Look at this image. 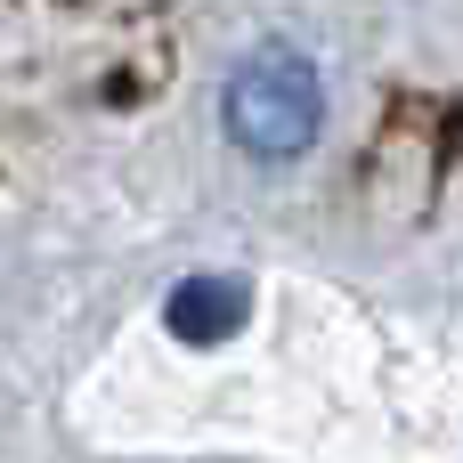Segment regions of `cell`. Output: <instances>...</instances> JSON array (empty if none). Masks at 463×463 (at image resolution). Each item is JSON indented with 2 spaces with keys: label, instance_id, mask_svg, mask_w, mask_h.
<instances>
[{
  "label": "cell",
  "instance_id": "6da1fadb",
  "mask_svg": "<svg viewBox=\"0 0 463 463\" xmlns=\"http://www.w3.org/2000/svg\"><path fill=\"white\" fill-rule=\"evenodd\" d=\"M220 114H228V138H236L244 155L293 163V155H309L317 130H326V81H317V65H309L293 41H252V49L236 57V73H228Z\"/></svg>",
  "mask_w": 463,
  "mask_h": 463
},
{
  "label": "cell",
  "instance_id": "7a4b0ae2",
  "mask_svg": "<svg viewBox=\"0 0 463 463\" xmlns=\"http://www.w3.org/2000/svg\"><path fill=\"white\" fill-rule=\"evenodd\" d=\"M244 309H252V293H244L236 277H187V285L171 293V334L195 342V350H212V342H228V334L244 326Z\"/></svg>",
  "mask_w": 463,
  "mask_h": 463
}]
</instances>
